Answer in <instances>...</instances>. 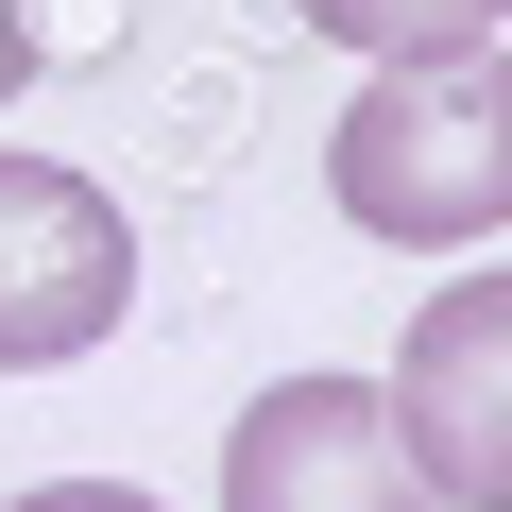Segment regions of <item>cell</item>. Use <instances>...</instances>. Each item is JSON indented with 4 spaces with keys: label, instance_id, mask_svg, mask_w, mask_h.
Listing matches in <instances>:
<instances>
[{
    "label": "cell",
    "instance_id": "6da1fadb",
    "mask_svg": "<svg viewBox=\"0 0 512 512\" xmlns=\"http://www.w3.org/2000/svg\"><path fill=\"white\" fill-rule=\"evenodd\" d=\"M325 188L393 256H478L512 222V69L495 52H376L325 137Z\"/></svg>",
    "mask_w": 512,
    "mask_h": 512
},
{
    "label": "cell",
    "instance_id": "7a4b0ae2",
    "mask_svg": "<svg viewBox=\"0 0 512 512\" xmlns=\"http://www.w3.org/2000/svg\"><path fill=\"white\" fill-rule=\"evenodd\" d=\"M137 308V222L69 154H0V376H52Z\"/></svg>",
    "mask_w": 512,
    "mask_h": 512
},
{
    "label": "cell",
    "instance_id": "8992f818",
    "mask_svg": "<svg viewBox=\"0 0 512 512\" xmlns=\"http://www.w3.org/2000/svg\"><path fill=\"white\" fill-rule=\"evenodd\" d=\"M35 86V0H0V103Z\"/></svg>",
    "mask_w": 512,
    "mask_h": 512
},
{
    "label": "cell",
    "instance_id": "5b68a950",
    "mask_svg": "<svg viewBox=\"0 0 512 512\" xmlns=\"http://www.w3.org/2000/svg\"><path fill=\"white\" fill-rule=\"evenodd\" d=\"M495 18L512 0H308V35H342L359 69L376 52H495Z\"/></svg>",
    "mask_w": 512,
    "mask_h": 512
},
{
    "label": "cell",
    "instance_id": "277c9868",
    "mask_svg": "<svg viewBox=\"0 0 512 512\" xmlns=\"http://www.w3.org/2000/svg\"><path fill=\"white\" fill-rule=\"evenodd\" d=\"M222 495L239 512H376V495H410V444H393L376 376H274L222 427Z\"/></svg>",
    "mask_w": 512,
    "mask_h": 512
},
{
    "label": "cell",
    "instance_id": "3957f363",
    "mask_svg": "<svg viewBox=\"0 0 512 512\" xmlns=\"http://www.w3.org/2000/svg\"><path fill=\"white\" fill-rule=\"evenodd\" d=\"M393 444H410V495L444 512H495L512 495V274H444L410 308V359H393Z\"/></svg>",
    "mask_w": 512,
    "mask_h": 512
}]
</instances>
